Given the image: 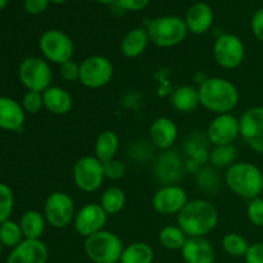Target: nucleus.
<instances>
[{
	"instance_id": "a211bd4d",
	"label": "nucleus",
	"mask_w": 263,
	"mask_h": 263,
	"mask_svg": "<svg viewBox=\"0 0 263 263\" xmlns=\"http://www.w3.org/2000/svg\"><path fill=\"white\" fill-rule=\"evenodd\" d=\"M149 136L153 146L161 151H170L177 140L179 128L168 117H158L153 121L149 128Z\"/></svg>"
},
{
	"instance_id": "4be33fe9",
	"label": "nucleus",
	"mask_w": 263,
	"mask_h": 263,
	"mask_svg": "<svg viewBox=\"0 0 263 263\" xmlns=\"http://www.w3.org/2000/svg\"><path fill=\"white\" fill-rule=\"evenodd\" d=\"M44 108L55 116H64L71 112L73 99L66 89L59 86H50L43 91Z\"/></svg>"
},
{
	"instance_id": "72a5a7b5",
	"label": "nucleus",
	"mask_w": 263,
	"mask_h": 263,
	"mask_svg": "<svg viewBox=\"0 0 263 263\" xmlns=\"http://www.w3.org/2000/svg\"><path fill=\"white\" fill-rule=\"evenodd\" d=\"M197 182L200 190L207 193L217 192L220 187V177L213 167H202L197 172Z\"/></svg>"
},
{
	"instance_id": "e433bc0d",
	"label": "nucleus",
	"mask_w": 263,
	"mask_h": 263,
	"mask_svg": "<svg viewBox=\"0 0 263 263\" xmlns=\"http://www.w3.org/2000/svg\"><path fill=\"white\" fill-rule=\"evenodd\" d=\"M247 215L252 225L257 228H263V198H254L249 200L247 207Z\"/></svg>"
},
{
	"instance_id": "4468645a",
	"label": "nucleus",
	"mask_w": 263,
	"mask_h": 263,
	"mask_svg": "<svg viewBox=\"0 0 263 263\" xmlns=\"http://www.w3.org/2000/svg\"><path fill=\"white\" fill-rule=\"evenodd\" d=\"M189 202L186 190L180 185H163L156 192L152 199L154 211L159 215H179Z\"/></svg>"
},
{
	"instance_id": "f8f14e48",
	"label": "nucleus",
	"mask_w": 263,
	"mask_h": 263,
	"mask_svg": "<svg viewBox=\"0 0 263 263\" xmlns=\"http://www.w3.org/2000/svg\"><path fill=\"white\" fill-rule=\"evenodd\" d=\"M205 136L213 146L230 145L240 136V121L231 113L216 115L208 125Z\"/></svg>"
},
{
	"instance_id": "7c9ffc66",
	"label": "nucleus",
	"mask_w": 263,
	"mask_h": 263,
	"mask_svg": "<svg viewBox=\"0 0 263 263\" xmlns=\"http://www.w3.org/2000/svg\"><path fill=\"white\" fill-rule=\"evenodd\" d=\"M238 151L233 144L230 145H217L211 149L208 154V162L215 168H229L231 164L235 163Z\"/></svg>"
},
{
	"instance_id": "37998d69",
	"label": "nucleus",
	"mask_w": 263,
	"mask_h": 263,
	"mask_svg": "<svg viewBox=\"0 0 263 263\" xmlns=\"http://www.w3.org/2000/svg\"><path fill=\"white\" fill-rule=\"evenodd\" d=\"M244 258H246V263H263V241L249 246Z\"/></svg>"
},
{
	"instance_id": "2eb2a0df",
	"label": "nucleus",
	"mask_w": 263,
	"mask_h": 263,
	"mask_svg": "<svg viewBox=\"0 0 263 263\" xmlns=\"http://www.w3.org/2000/svg\"><path fill=\"white\" fill-rule=\"evenodd\" d=\"M240 138L256 153L263 156V107H252L239 118Z\"/></svg>"
},
{
	"instance_id": "a878e982",
	"label": "nucleus",
	"mask_w": 263,
	"mask_h": 263,
	"mask_svg": "<svg viewBox=\"0 0 263 263\" xmlns=\"http://www.w3.org/2000/svg\"><path fill=\"white\" fill-rule=\"evenodd\" d=\"M46 218L44 213L39 211L30 210L21 217L20 226L25 239H40L46 228Z\"/></svg>"
},
{
	"instance_id": "a18cd8bd",
	"label": "nucleus",
	"mask_w": 263,
	"mask_h": 263,
	"mask_svg": "<svg viewBox=\"0 0 263 263\" xmlns=\"http://www.w3.org/2000/svg\"><path fill=\"white\" fill-rule=\"evenodd\" d=\"M7 5H8V0H0V10L4 9Z\"/></svg>"
},
{
	"instance_id": "412c9836",
	"label": "nucleus",
	"mask_w": 263,
	"mask_h": 263,
	"mask_svg": "<svg viewBox=\"0 0 263 263\" xmlns=\"http://www.w3.org/2000/svg\"><path fill=\"white\" fill-rule=\"evenodd\" d=\"M26 112L22 104L9 97H0V128L21 131L25 125Z\"/></svg>"
},
{
	"instance_id": "1a4fd4ad",
	"label": "nucleus",
	"mask_w": 263,
	"mask_h": 263,
	"mask_svg": "<svg viewBox=\"0 0 263 263\" xmlns=\"http://www.w3.org/2000/svg\"><path fill=\"white\" fill-rule=\"evenodd\" d=\"M115 68L107 57L90 55L80 63L79 81L87 89H100L112 80Z\"/></svg>"
},
{
	"instance_id": "6e6552de",
	"label": "nucleus",
	"mask_w": 263,
	"mask_h": 263,
	"mask_svg": "<svg viewBox=\"0 0 263 263\" xmlns=\"http://www.w3.org/2000/svg\"><path fill=\"white\" fill-rule=\"evenodd\" d=\"M73 182L84 193H95L104 182L103 163L95 156H85L77 159L73 164Z\"/></svg>"
},
{
	"instance_id": "5701e85b",
	"label": "nucleus",
	"mask_w": 263,
	"mask_h": 263,
	"mask_svg": "<svg viewBox=\"0 0 263 263\" xmlns=\"http://www.w3.org/2000/svg\"><path fill=\"white\" fill-rule=\"evenodd\" d=\"M149 35L146 28L138 27L128 31L121 41V53L126 58H136L145 51L149 44Z\"/></svg>"
},
{
	"instance_id": "cd10ccee",
	"label": "nucleus",
	"mask_w": 263,
	"mask_h": 263,
	"mask_svg": "<svg viewBox=\"0 0 263 263\" xmlns=\"http://www.w3.org/2000/svg\"><path fill=\"white\" fill-rule=\"evenodd\" d=\"M207 136L203 138L200 134H192L187 136L186 141H185L184 149L187 154V159L197 162L202 166L205 161H208V154L210 151L207 149Z\"/></svg>"
},
{
	"instance_id": "423d86ee",
	"label": "nucleus",
	"mask_w": 263,
	"mask_h": 263,
	"mask_svg": "<svg viewBox=\"0 0 263 263\" xmlns=\"http://www.w3.org/2000/svg\"><path fill=\"white\" fill-rule=\"evenodd\" d=\"M18 77L23 86L32 91H45L51 86L50 64L41 57L31 55L23 59L18 68Z\"/></svg>"
},
{
	"instance_id": "20e7f679",
	"label": "nucleus",
	"mask_w": 263,
	"mask_h": 263,
	"mask_svg": "<svg viewBox=\"0 0 263 263\" xmlns=\"http://www.w3.org/2000/svg\"><path fill=\"white\" fill-rule=\"evenodd\" d=\"M149 40L159 48H172L186 39L185 20L177 15H162L152 20L146 26Z\"/></svg>"
},
{
	"instance_id": "393cba45",
	"label": "nucleus",
	"mask_w": 263,
	"mask_h": 263,
	"mask_svg": "<svg viewBox=\"0 0 263 263\" xmlns=\"http://www.w3.org/2000/svg\"><path fill=\"white\" fill-rule=\"evenodd\" d=\"M118 148H120V139H118L117 134L112 130H105L100 133L95 140V157L102 163H105V162L115 159Z\"/></svg>"
},
{
	"instance_id": "6ab92c4d",
	"label": "nucleus",
	"mask_w": 263,
	"mask_h": 263,
	"mask_svg": "<svg viewBox=\"0 0 263 263\" xmlns=\"http://www.w3.org/2000/svg\"><path fill=\"white\" fill-rule=\"evenodd\" d=\"M215 13L212 7L207 3H195L187 9L185 15L187 31L194 35H203L212 27Z\"/></svg>"
},
{
	"instance_id": "b1692460",
	"label": "nucleus",
	"mask_w": 263,
	"mask_h": 263,
	"mask_svg": "<svg viewBox=\"0 0 263 263\" xmlns=\"http://www.w3.org/2000/svg\"><path fill=\"white\" fill-rule=\"evenodd\" d=\"M170 102L177 112L190 113L200 105L199 92L190 85H181L172 91Z\"/></svg>"
},
{
	"instance_id": "58836bf2",
	"label": "nucleus",
	"mask_w": 263,
	"mask_h": 263,
	"mask_svg": "<svg viewBox=\"0 0 263 263\" xmlns=\"http://www.w3.org/2000/svg\"><path fill=\"white\" fill-rule=\"evenodd\" d=\"M59 74L66 82H76L80 80V64L73 59L59 66Z\"/></svg>"
},
{
	"instance_id": "4c0bfd02",
	"label": "nucleus",
	"mask_w": 263,
	"mask_h": 263,
	"mask_svg": "<svg viewBox=\"0 0 263 263\" xmlns=\"http://www.w3.org/2000/svg\"><path fill=\"white\" fill-rule=\"evenodd\" d=\"M104 168V176L108 180H121L126 175V166L118 159H112L105 163H103Z\"/></svg>"
},
{
	"instance_id": "f257e3e1",
	"label": "nucleus",
	"mask_w": 263,
	"mask_h": 263,
	"mask_svg": "<svg viewBox=\"0 0 263 263\" xmlns=\"http://www.w3.org/2000/svg\"><path fill=\"white\" fill-rule=\"evenodd\" d=\"M218 223V211L205 199H192L177 215V225L187 238H204Z\"/></svg>"
},
{
	"instance_id": "39448f33",
	"label": "nucleus",
	"mask_w": 263,
	"mask_h": 263,
	"mask_svg": "<svg viewBox=\"0 0 263 263\" xmlns=\"http://www.w3.org/2000/svg\"><path fill=\"white\" fill-rule=\"evenodd\" d=\"M120 236L108 230H102L85 239L84 249L87 258L94 263H118L123 252Z\"/></svg>"
},
{
	"instance_id": "9d476101",
	"label": "nucleus",
	"mask_w": 263,
	"mask_h": 263,
	"mask_svg": "<svg viewBox=\"0 0 263 263\" xmlns=\"http://www.w3.org/2000/svg\"><path fill=\"white\" fill-rule=\"evenodd\" d=\"M44 216L46 222L54 229H64L73 222L76 211L74 202L64 192H54L46 198L44 204Z\"/></svg>"
},
{
	"instance_id": "f03ea898",
	"label": "nucleus",
	"mask_w": 263,
	"mask_h": 263,
	"mask_svg": "<svg viewBox=\"0 0 263 263\" xmlns=\"http://www.w3.org/2000/svg\"><path fill=\"white\" fill-rule=\"evenodd\" d=\"M200 105L215 115L231 113L239 104L238 87L223 77H208L198 87Z\"/></svg>"
},
{
	"instance_id": "aec40b11",
	"label": "nucleus",
	"mask_w": 263,
	"mask_h": 263,
	"mask_svg": "<svg viewBox=\"0 0 263 263\" xmlns=\"http://www.w3.org/2000/svg\"><path fill=\"white\" fill-rule=\"evenodd\" d=\"M185 263H215L216 252L205 238H187L181 249Z\"/></svg>"
},
{
	"instance_id": "0eeeda50",
	"label": "nucleus",
	"mask_w": 263,
	"mask_h": 263,
	"mask_svg": "<svg viewBox=\"0 0 263 263\" xmlns=\"http://www.w3.org/2000/svg\"><path fill=\"white\" fill-rule=\"evenodd\" d=\"M39 46H40L43 58L46 59L49 63L61 66L62 63L71 61L73 58V41L66 32L57 30V28L45 31L41 35Z\"/></svg>"
},
{
	"instance_id": "a19ab883",
	"label": "nucleus",
	"mask_w": 263,
	"mask_h": 263,
	"mask_svg": "<svg viewBox=\"0 0 263 263\" xmlns=\"http://www.w3.org/2000/svg\"><path fill=\"white\" fill-rule=\"evenodd\" d=\"M49 4H50V0H25L23 7L28 14L37 15L45 12Z\"/></svg>"
},
{
	"instance_id": "de8ad7c7",
	"label": "nucleus",
	"mask_w": 263,
	"mask_h": 263,
	"mask_svg": "<svg viewBox=\"0 0 263 263\" xmlns=\"http://www.w3.org/2000/svg\"><path fill=\"white\" fill-rule=\"evenodd\" d=\"M2 252H3V246L2 243H0V256H2Z\"/></svg>"
},
{
	"instance_id": "2f4dec72",
	"label": "nucleus",
	"mask_w": 263,
	"mask_h": 263,
	"mask_svg": "<svg viewBox=\"0 0 263 263\" xmlns=\"http://www.w3.org/2000/svg\"><path fill=\"white\" fill-rule=\"evenodd\" d=\"M25 240L22 229L15 221L8 220L0 225V243L7 248H15Z\"/></svg>"
},
{
	"instance_id": "dca6fc26",
	"label": "nucleus",
	"mask_w": 263,
	"mask_h": 263,
	"mask_svg": "<svg viewBox=\"0 0 263 263\" xmlns=\"http://www.w3.org/2000/svg\"><path fill=\"white\" fill-rule=\"evenodd\" d=\"M108 215L98 203H87L76 212L73 220L74 230L85 239L104 230Z\"/></svg>"
},
{
	"instance_id": "c85d7f7f",
	"label": "nucleus",
	"mask_w": 263,
	"mask_h": 263,
	"mask_svg": "<svg viewBox=\"0 0 263 263\" xmlns=\"http://www.w3.org/2000/svg\"><path fill=\"white\" fill-rule=\"evenodd\" d=\"M100 205L108 216L120 213L126 204V194L121 187L110 186L100 197Z\"/></svg>"
},
{
	"instance_id": "49530a36",
	"label": "nucleus",
	"mask_w": 263,
	"mask_h": 263,
	"mask_svg": "<svg viewBox=\"0 0 263 263\" xmlns=\"http://www.w3.org/2000/svg\"><path fill=\"white\" fill-rule=\"evenodd\" d=\"M67 0H50V3H53V4H57V5H59V4H63V3H66Z\"/></svg>"
},
{
	"instance_id": "bb28decb",
	"label": "nucleus",
	"mask_w": 263,
	"mask_h": 263,
	"mask_svg": "<svg viewBox=\"0 0 263 263\" xmlns=\"http://www.w3.org/2000/svg\"><path fill=\"white\" fill-rule=\"evenodd\" d=\"M154 251L148 243L136 241L125 247L120 263H153Z\"/></svg>"
},
{
	"instance_id": "ea45409f",
	"label": "nucleus",
	"mask_w": 263,
	"mask_h": 263,
	"mask_svg": "<svg viewBox=\"0 0 263 263\" xmlns=\"http://www.w3.org/2000/svg\"><path fill=\"white\" fill-rule=\"evenodd\" d=\"M151 0H116L115 4L126 12H140L148 7Z\"/></svg>"
},
{
	"instance_id": "ddd939ff",
	"label": "nucleus",
	"mask_w": 263,
	"mask_h": 263,
	"mask_svg": "<svg viewBox=\"0 0 263 263\" xmlns=\"http://www.w3.org/2000/svg\"><path fill=\"white\" fill-rule=\"evenodd\" d=\"M154 176L163 185H179L185 176L186 167L185 162L177 153L171 151H163L156 158L153 164Z\"/></svg>"
},
{
	"instance_id": "c756f323",
	"label": "nucleus",
	"mask_w": 263,
	"mask_h": 263,
	"mask_svg": "<svg viewBox=\"0 0 263 263\" xmlns=\"http://www.w3.org/2000/svg\"><path fill=\"white\" fill-rule=\"evenodd\" d=\"M158 240L162 247L170 251H181L184 244L186 243L187 236L180 229L179 225H168L161 229L158 234Z\"/></svg>"
},
{
	"instance_id": "473e14b6",
	"label": "nucleus",
	"mask_w": 263,
	"mask_h": 263,
	"mask_svg": "<svg viewBox=\"0 0 263 263\" xmlns=\"http://www.w3.org/2000/svg\"><path fill=\"white\" fill-rule=\"evenodd\" d=\"M222 249L231 257H246L249 244L243 235L238 233L226 234L221 241Z\"/></svg>"
},
{
	"instance_id": "c03bdc74",
	"label": "nucleus",
	"mask_w": 263,
	"mask_h": 263,
	"mask_svg": "<svg viewBox=\"0 0 263 263\" xmlns=\"http://www.w3.org/2000/svg\"><path fill=\"white\" fill-rule=\"evenodd\" d=\"M94 2L100 3V4H115L116 0H94Z\"/></svg>"
},
{
	"instance_id": "7ed1b4c3",
	"label": "nucleus",
	"mask_w": 263,
	"mask_h": 263,
	"mask_svg": "<svg viewBox=\"0 0 263 263\" xmlns=\"http://www.w3.org/2000/svg\"><path fill=\"white\" fill-rule=\"evenodd\" d=\"M229 189L243 199L252 200L263 190V172L251 162H235L225 174Z\"/></svg>"
},
{
	"instance_id": "f3484780",
	"label": "nucleus",
	"mask_w": 263,
	"mask_h": 263,
	"mask_svg": "<svg viewBox=\"0 0 263 263\" xmlns=\"http://www.w3.org/2000/svg\"><path fill=\"white\" fill-rule=\"evenodd\" d=\"M49 251L41 239H25L12 249L7 263H46Z\"/></svg>"
},
{
	"instance_id": "9b49d317",
	"label": "nucleus",
	"mask_w": 263,
	"mask_h": 263,
	"mask_svg": "<svg viewBox=\"0 0 263 263\" xmlns=\"http://www.w3.org/2000/svg\"><path fill=\"white\" fill-rule=\"evenodd\" d=\"M246 57L243 40L234 33H222L213 44V58L225 69L238 68Z\"/></svg>"
},
{
	"instance_id": "79ce46f5",
	"label": "nucleus",
	"mask_w": 263,
	"mask_h": 263,
	"mask_svg": "<svg viewBox=\"0 0 263 263\" xmlns=\"http://www.w3.org/2000/svg\"><path fill=\"white\" fill-rule=\"evenodd\" d=\"M251 30L254 37L263 43V8L253 13L251 20Z\"/></svg>"
},
{
	"instance_id": "c9c22d12",
	"label": "nucleus",
	"mask_w": 263,
	"mask_h": 263,
	"mask_svg": "<svg viewBox=\"0 0 263 263\" xmlns=\"http://www.w3.org/2000/svg\"><path fill=\"white\" fill-rule=\"evenodd\" d=\"M22 108L26 113L30 115H35V113L40 112L41 108L44 107V99H43V92L40 91H32L28 90L22 98Z\"/></svg>"
},
{
	"instance_id": "f704fd0d",
	"label": "nucleus",
	"mask_w": 263,
	"mask_h": 263,
	"mask_svg": "<svg viewBox=\"0 0 263 263\" xmlns=\"http://www.w3.org/2000/svg\"><path fill=\"white\" fill-rule=\"evenodd\" d=\"M14 207V194L7 184L0 182V225L9 220Z\"/></svg>"
}]
</instances>
